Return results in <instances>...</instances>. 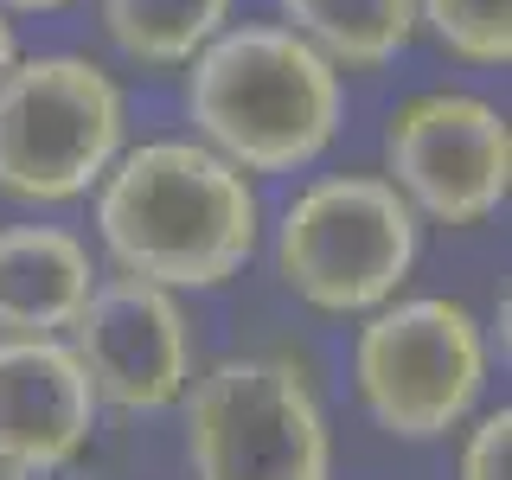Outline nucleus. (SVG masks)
<instances>
[{
    "mask_svg": "<svg viewBox=\"0 0 512 480\" xmlns=\"http://www.w3.org/2000/svg\"><path fill=\"white\" fill-rule=\"evenodd\" d=\"M96 288V256L71 224L0 231V340H64Z\"/></svg>",
    "mask_w": 512,
    "mask_h": 480,
    "instance_id": "obj_10",
    "label": "nucleus"
},
{
    "mask_svg": "<svg viewBox=\"0 0 512 480\" xmlns=\"http://www.w3.org/2000/svg\"><path fill=\"white\" fill-rule=\"evenodd\" d=\"M64 346L77 352L96 404L128 410V416L180 404L192 384V365H199L186 301L141 276H96Z\"/></svg>",
    "mask_w": 512,
    "mask_h": 480,
    "instance_id": "obj_8",
    "label": "nucleus"
},
{
    "mask_svg": "<svg viewBox=\"0 0 512 480\" xmlns=\"http://www.w3.org/2000/svg\"><path fill=\"white\" fill-rule=\"evenodd\" d=\"M186 116L237 173H301L340 141L346 77L288 26H224L186 64Z\"/></svg>",
    "mask_w": 512,
    "mask_h": 480,
    "instance_id": "obj_2",
    "label": "nucleus"
},
{
    "mask_svg": "<svg viewBox=\"0 0 512 480\" xmlns=\"http://www.w3.org/2000/svg\"><path fill=\"white\" fill-rule=\"evenodd\" d=\"M7 13H64V7H77V0H0Z\"/></svg>",
    "mask_w": 512,
    "mask_h": 480,
    "instance_id": "obj_16",
    "label": "nucleus"
},
{
    "mask_svg": "<svg viewBox=\"0 0 512 480\" xmlns=\"http://www.w3.org/2000/svg\"><path fill=\"white\" fill-rule=\"evenodd\" d=\"M282 26L333 71H384L416 39V0H282Z\"/></svg>",
    "mask_w": 512,
    "mask_h": 480,
    "instance_id": "obj_11",
    "label": "nucleus"
},
{
    "mask_svg": "<svg viewBox=\"0 0 512 480\" xmlns=\"http://www.w3.org/2000/svg\"><path fill=\"white\" fill-rule=\"evenodd\" d=\"M13 58H20V45H13V20H7V7H0V77L13 71Z\"/></svg>",
    "mask_w": 512,
    "mask_h": 480,
    "instance_id": "obj_15",
    "label": "nucleus"
},
{
    "mask_svg": "<svg viewBox=\"0 0 512 480\" xmlns=\"http://www.w3.org/2000/svg\"><path fill=\"white\" fill-rule=\"evenodd\" d=\"M96 237L116 276H141L173 295L224 288L263 244V199L250 173L218 160L205 141L167 135L122 148L96 180Z\"/></svg>",
    "mask_w": 512,
    "mask_h": 480,
    "instance_id": "obj_1",
    "label": "nucleus"
},
{
    "mask_svg": "<svg viewBox=\"0 0 512 480\" xmlns=\"http://www.w3.org/2000/svg\"><path fill=\"white\" fill-rule=\"evenodd\" d=\"M128 148V90L84 52L13 58L0 77V192L20 205L90 199Z\"/></svg>",
    "mask_w": 512,
    "mask_h": 480,
    "instance_id": "obj_4",
    "label": "nucleus"
},
{
    "mask_svg": "<svg viewBox=\"0 0 512 480\" xmlns=\"http://www.w3.org/2000/svg\"><path fill=\"white\" fill-rule=\"evenodd\" d=\"M416 32L474 71H500L512 58V0H416Z\"/></svg>",
    "mask_w": 512,
    "mask_h": 480,
    "instance_id": "obj_13",
    "label": "nucleus"
},
{
    "mask_svg": "<svg viewBox=\"0 0 512 480\" xmlns=\"http://www.w3.org/2000/svg\"><path fill=\"white\" fill-rule=\"evenodd\" d=\"M96 416L103 404L64 340H0V474H64Z\"/></svg>",
    "mask_w": 512,
    "mask_h": 480,
    "instance_id": "obj_9",
    "label": "nucleus"
},
{
    "mask_svg": "<svg viewBox=\"0 0 512 480\" xmlns=\"http://www.w3.org/2000/svg\"><path fill=\"white\" fill-rule=\"evenodd\" d=\"M192 480H333V429L314 378L282 352H237L180 397Z\"/></svg>",
    "mask_w": 512,
    "mask_h": 480,
    "instance_id": "obj_5",
    "label": "nucleus"
},
{
    "mask_svg": "<svg viewBox=\"0 0 512 480\" xmlns=\"http://www.w3.org/2000/svg\"><path fill=\"white\" fill-rule=\"evenodd\" d=\"M493 352L468 301L397 295L352 333V384L372 423L397 442H442L480 410Z\"/></svg>",
    "mask_w": 512,
    "mask_h": 480,
    "instance_id": "obj_6",
    "label": "nucleus"
},
{
    "mask_svg": "<svg viewBox=\"0 0 512 480\" xmlns=\"http://www.w3.org/2000/svg\"><path fill=\"white\" fill-rule=\"evenodd\" d=\"M0 480H58V474H0Z\"/></svg>",
    "mask_w": 512,
    "mask_h": 480,
    "instance_id": "obj_17",
    "label": "nucleus"
},
{
    "mask_svg": "<svg viewBox=\"0 0 512 480\" xmlns=\"http://www.w3.org/2000/svg\"><path fill=\"white\" fill-rule=\"evenodd\" d=\"M109 45L141 71H180L231 26V0H96Z\"/></svg>",
    "mask_w": 512,
    "mask_h": 480,
    "instance_id": "obj_12",
    "label": "nucleus"
},
{
    "mask_svg": "<svg viewBox=\"0 0 512 480\" xmlns=\"http://www.w3.org/2000/svg\"><path fill=\"white\" fill-rule=\"evenodd\" d=\"M461 429V480H512V410H480Z\"/></svg>",
    "mask_w": 512,
    "mask_h": 480,
    "instance_id": "obj_14",
    "label": "nucleus"
},
{
    "mask_svg": "<svg viewBox=\"0 0 512 480\" xmlns=\"http://www.w3.org/2000/svg\"><path fill=\"white\" fill-rule=\"evenodd\" d=\"M276 276L320 314H372L404 295L423 218L397 199L384 173H320L276 218Z\"/></svg>",
    "mask_w": 512,
    "mask_h": 480,
    "instance_id": "obj_3",
    "label": "nucleus"
},
{
    "mask_svg": "<svg viewBox=\"0 0 512 480\" xmlns=\"http://www.w3.org/2000/svg\"><path fill=\"white\" fill-rule=\"evenodd\" d=\"M384 180L416 218L468 231L512 192V122L474 90H423L384 122Z\"/></svg>",
    "mask_w": 512,
    "mask_h": 480,
    "instance_id": "obj_7",
    "label": "nucleus"
}]
</instances>
